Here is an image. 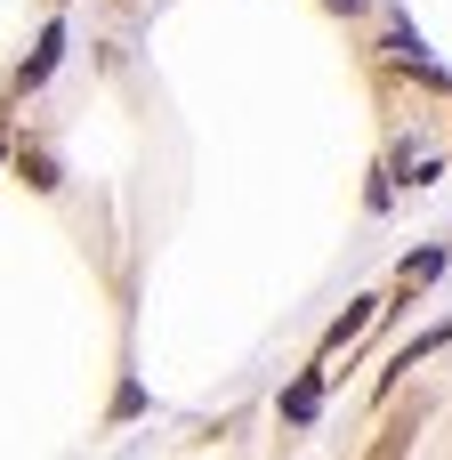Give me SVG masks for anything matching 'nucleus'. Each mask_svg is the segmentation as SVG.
Instances as JSON below:
<instances>
[{
  "mask_svg": "<svg viewBox=\"0 0 452 460\" xmlns=\"http://www.w3.org/2000/svg\"><path fill=\"white\" fill-rule=\"evenodd\" d=\"M137 412H146V388H137V380H129V388H121V396H113V420H137Z\"/></svg>",
  "mask_w": 452,
  "mask_h": 460,
  "instance_id": "0eeeda50",
  "label": "nucleus"
},
{
  "mask_svg": "<svg viewBox=\"0 0 452 460\" xmlns=\"http://www.w3.org/2000/svg\"><path fill=\"white\" fill-rule=\"evenodd\" d=\"M57 57H65V24H49V32L32 40V57L16 65V89H40V81L57 73Z\"/></svg>",
  "mask_w": 452,
  "mask_h": 460,
  "instance_id": "f03ea898",
  "label": "nucleus"
},
{
  "mask_svg": "<svg viewBox=\"0 0 452 460\" xmlns=\"http://www.w3.org/2000/svg\"><path fill=\"white\" fill-rule=\"evenodd\" d=\"M452 340V323H437V332H421V340H412V348H404V356H396V372H412V364H421V356H437V348H445Z\"/></svg>",
  "mask_w": 452,
  "mask_h": 460,
  "instance_id": "423d86ee",
  "label": "nucleus"
},
{
  "mask_svg": "<svg viewBox=\"0 0 452 460\" xmlns=\"http://www.w3.org/2000/svg\"><path fill=\"white\" fill-rule=\"evenodd\" d=\"M445 267H452V243H445V251H421V259H404V291H421V283H437Z\"/></svg>",
  "mask_w": 452,
  "mask_h": 460,
  "instance_id": "39448f33",
  "label": "nucleus"
},
{
  "mask_svg": "<svg viewBox=\"0 0 452 460\" xmlns=\"http://www.w3.org/2000/svg\"><path fill=\"white\" fill-rule=\"evenodd\" d=\"M0 162H8V146H0Z\"/></svg>",
  "mask_w": 452,
  "mask_h": 460,
  "instance_id": "1a4fd4ad",
  "label": "nucleus"
},
{
  "mask_svg": "<svg viewBox=\"0 0 452 460\" xmlns=\"http://www.w3.org/2000/svg\"><path fill=\"white\" fill-rule=\"evenodd\" d=\"M372 315H380V299H348V315H340V323L323 332V364H332V356H340L348 340H364V332H372Z\"/></svg>",
  "mask_w": 452,
  "mask_h": 460,
  "instance_id": "7ed1b4c3",
  "label": "nucleus"
},
{
  "mask_svg": "<svg viewBox=\"0 0 452 460\" xmlns=\"http://www.w3.org/2000/svg\"><path fill=\"white\" fill-rule=\"evenodd\" d=\"M388 49H396V57H404V65H412V73H421V81H445V73H437V65H429V40H421V32H412V24H396V32H388Z\"/></svg>",
  "mask_w": 452,
  "mask_h": 460,
  "instance_id": "20e7f679",
  "label": "nucleus"
},
{
  "mask_svg": "<svg viewBox=\"0 0 452 460\" xmlns=\"http://www.w3.org/2000/svg\"><path fill=\"white\" fill-rule=\"evenodd\" d=\"M275 412H283L291 429H307V420L323 412V364H315V372H299V380L283 388V404H275Z\"/></svg>",
  "mask_w": 452,
  "mask_h": 460,
  "instance_id": "f257e3e1",
  "label": "nucleus"
},
{
  "mask_svg": "<svg viewBox=\"0 0 452 460\" xmlns=\"http://www.w3.org/2000/svg\"><path fill=\"white\" fill-rule=\"evenodd\" d=\"M323 8H332V16H364L372 0H323Z\"/></svg>",
  "mask_w": 452,
  "mask_h": 460,
  "instance_id": "6e6552de",
  "label": "nucleus"
}]
</instances>
